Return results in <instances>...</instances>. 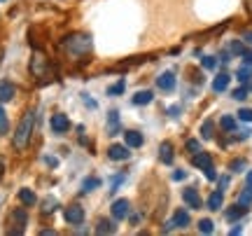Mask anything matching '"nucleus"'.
<instances>
[{"instance_id": "f257e3e1", "label": "nucleus", "mask_w": 252, "mask_h": 236, "mask_svg": "<svg viewBox=\"0 0 252 236\" xmlns=\"http://www.w3.org/2000/svg\"><path fill=\"white\" fill-rule=\"evenodd\" d=\"M33 127H35V112L26 110L21 122L17 124V131H14V147L17 150H26L28 140H31V134H33Z\"/></svg>"}, {"instance_id": "f03ea898", "label": "nucleus", "mask_w": 252, "mask_h": 236, "mask_svg": "<svg viewBox=\"0 0 252 236\" xmlns=\"http://www.w3.org/2000/svg\"><path fill=\"white\" fill-rule=\"evenodd\" d=\"M65 47L72 56H87L91 52V37L89 35H70L65 40Z\"/></svg>"}, {"instance_id": "7ed1b4c3", "label": "nucleus", "mask_w": 252, "mask_h": 236, "mask_svg": "<svg viewBox=\"0 0 252 236\" xmlns=\"http://www.w3.org/2000/svg\"><path fill=\"white\" fill-rule=\"evenodd\" d=\"M191 164L206 173L208 180H217V173H215V169H213V159H210L208 152H196V155H191Z\"/></svg>"}, {"instance_id": "20e7f679", "label": "nucleus", "mask_w": 252, "mask_h": 236, "mask_svg": "<svg viewBox=\"0 0 252 236\" xmlns=\"http://www.w3.org/2000/svg\"><path fill=\"white\" fill-rule=\"evenodd\" d=\"M9 222L14 225V227L9 229V234H24V229L28 225V215L24 208H14L12 210V215H9Z\"/></svg>"}, {"instance_id": "39448f33", "label": "nucleus", "mask_w": 252, "mask_h": 236, "mask_svg": "<svg viewBox=\"0 0 252 236\" xmlns=\"http://www.w3.org/2000/svg\"><path fill=\"white\" fill-rule=\"evenodd\" d=\"M49 129L54 131L56 136H63V134L70 129V119L65 117L63 112H54V115H52V119H49Z\"/></svg>"}, {"instance_id": "423d86ee", "label": "nucleus", "mask_w": 252, "mask_h": 236, "mask_svg": "<svg viewBox=\"0 0 252 236\" xmlns=\"http://www.w3.org/2000/svg\"><path fill=\"white\" fill-rule=\"evenodd\" d=\"M131 215V203L126 199H117L112 203V218L115 220H126Z\"/></svg>"}, {"instance_id": "0eeeda50", "label": "nucleus", "mask_w": 252, "mask_h": 236, "mask_svg": "<svg viewBox=\"0 0 252 236\" xmlns=\"http://www.w3.org/2000/svg\"><path fill=\"white\" fill-rule=\"evenodd\" d=\"M65 220L70 222V225H82V220H84V208L82 206H77V203H72V206H68L65 208Z\"/></svg>"}, {"instance_id": "6e6552de", "label": "nucleus", "mask_w": 252, "mask_h": 236, "mask_svg": "<svg viewBox=\"0 0 252 236\" xmlns=\"http://www.w3.org/2000/svg\"><path fill=\"white\" fill-rule=\"evenodd\" d=\"M108 157L112 159V162H124V159L131 157V150H128V145H110L108 147Z\"/></svg>"}, {"instance_id": "1a4fd4ad", "label": "nucleus", "mask_w": 252, "mask_h": 236, "mask_svg": "<svg viewBox=\"0 0 252 236\" xmlns=\"http://www.w3.org/2000/svg\"><path fill=\"white\" fill-rule=\"evenodd\" d=\"M14 94H17V87L7 80H0V103H7V101L14 99Z\"/></svg>"}, {"instance_id": "9d476101", "label": "nucleus", "mask_w": 252, "mask_h": 236, "mask_svg": "<svg viewBox=\"0 0 252 236\" xmlns=\"http://www.w3.org/2000/svg\"><path fill=\"white\" fill-rule=\"evenodd\" d=\"M182 199L187 201L189 208H201V197H198L196 187H187V190L182 192Z\"/></svg>"}, {"instance_id": "9b49d317", "label": "nucleus", "mask_w": 252, "mask_h": 236, "mask_svg": "<svg viewBox=\"0 0 252 236\" xmlns=\"http://www.w3.org/2000/svg\"><path fill=\"white\" fill-rule=\"evenodd\" d=\"M124 140H126V145L128 147H140L145 143V138L140 131H131V129H126L124 131Z\"/></svg>"}, {"instance_id": "f8f14e48", "label": "nucleus", "mask_w": 252, "mask_h": 236, "mask_svg": "<svg viewBox=\"0 0 252 236\" xmlns=\"http://www.w3.org/2000/svg\"><path fill=\"white\" fill-rule=\"evenodd\" d=\"M157 87H159V89H163V91H173V89H175V75H173V73L159 75V77H157Z\"/></svg>"}, {"instance_id": "ddd939ff", "label": "nucleus", "mask_w": 252, "mask_h": 236, "mask_svg": "<svg viewBox=\"0 0 252 236\" xmlns=\"http://www.w3.org/2000/svg\"><path fill=\"white\" fill-rule=\"evenodd\" d=\"M122 131V127H119V112L117 110H110L108 112V134L110 136H115V134H119Z\"/></svg>"}, {"instance_id": "4468645a", "label": "nucleus", "mask_w": 252, "mask_h": 236, "mask_svg": "<svg viewBox=\"0 0 252 236\" xmlns=\"http://www.w3.org/2000/svg\"><path fill=\"white\" fill-rule=\"evenodd\" d=\"M248 213V206H243V203H236V206H231V208H226V220H231V222H236V220H241Z\"/></svg>"}, {"instance_id": "2eb2a0df", "label": "nucleus", "mask_w": 252, "mask_h": 236, "mask_svg": "<svg viewBox=\"0 0 252 236\" xmlns=\"http://www.w3.org/2000/svg\"><path fill=\"white\" fill-rule=\"evenodd\" d=\"M171 222H173V227H182V229H185L189 225V213H187V210H182V208H178L175 213H173Z\"/></svg>"}, {"instance_id": "dca6fc26", "label": "nucleus", "mask_w": 252, "mask_h": 236, "mask_svg": "<svg viewBox=\"0 0 252 236\" xmlns=\"http://www.w3.org/2000/svg\"><path fill=\"white\" fill-rule=\"evenodd\" d=\"M229 80H231L229 73H220L215 80H213V91H217V94H220V91H224L226 87H229Z\"/></svg>"}, {"instance_id": "f3484780", "label": "nucleus", "mask_w": 252, "mask_h": 236, "mask_svg": "<svg viewBox=\"0 0 252 236\" xmlns=\"http://www.w3.org/2000/svg\"><path fill=\"white\" fill-rule=\"evenodd\" d=\"M222 201H224V197H222V190L213 192V194L208 197V208H210V210H220V208H222Z\"/></svg>"}, {"instance_id": "a211bd4d", "label": "nucleus", "mask_w": 252, "mask_h": 236, "mask_svg": "<svg viewBox=\"0 0 252 236\" xmlns=\"http://www.w3.org/2000/svg\"><path fill=\"white\" fill-rule=\"evenodd\" d=\"M19 201L24 203V206H35V201H37V197H35V192H31V190H19Z\"/></svg>"}, {"instance_id": "6ab92c4d", "label": "nucleus", "mask_w": 252, "mask_h": 236, "mask_svg": "<svg viewBox=\"0 0 252 236\" xmlns=\"http://www.w3.org/2000/svg\"><path fill=\"white\" fill-rule=\"evenodd\" d=\"M152 99H154V94L152 91H138L133 96V105H147V103H152Z\"/></svg>"}, {"instance_id": "aec40b11", "label": "nucleus", "mask_w": 252, "mask_h": 236, "mask_svg": "<svg viewBox=\"0 0 252 236\" xmlns=\"http://www.w3.org/2000/svg\"><path fill=\"white\" fill-rule=\"evenodd\" d=\"M159 155H161V162L163 164H173V145H171V143H161V147H159Z\"/></svg>"}, {"instance_id": "412c9836", "label": "nucleus", "mask_w": 252, "mask_h": 236, "mask_svg": "<svg viewBox=\"0 0 252 236\" xmlns=\"http://www.w3.org/2000/svg\"><path fill=\"white\" fill-rule=\"evenodd\" d=\"M115 222H110V220H100L98 227H96V234H115Z\"/></svg>"}, {"instance_id": "4be33fe9", "label": "nucleus", "mask_w": 252, "mask_h": 236, "mask_svg": "<svg viewBox=\"0 0 252 236\" xmlns=\"http://www.w3.org/2000/svg\"><path fill=\"white\" fill-rule=\"evenodd\" d=\"M220 124H222V129H224V131H236V119L229 117V115H224V117L220 119Z\"/></svg>"}, {"instance_id": "5701e85b", "label": "nucleus", "mask_w": 252, "mask_h": 236, "mask_svg": "<svg viewBox=\"0 0 252 236\" xmlns=\"http://www.w3.org/2000/svg\"><path fill=\"white\" fill-rule=\"evenodd\" d=\"M98 185H100L98 178H87V180L82 182V192H91V190H96Z\"/></svg>"}, {"instance_id": "b1692460", "label": "nucleus", "mask_w": 252, "mask_h": 236, "mask_svg": "<svg viewBox=\"0 0 252 236\" xmlns=\"http://www.w3.org/2000/svg\"><path fill=\"white\" fill-rule=\"evenodd\" d=\"M201 136L206 138V140H210V138H213V122H210V119H206V122H203V127H201Z\"/></svg>"}, {"instance_id": "393cba45", "label": "nucleus", "mask_w": 252, "mask_h": 236, "mask_svg": "<svg viewBox=\"0 0 252 236\" xmlns=\"http://www.w3.org/2000/svg\"><path fill=\"white\" fill-rule=\"evenodd\" d=\"M198 232H201V234H213V220H201V222H198Z\"/></svg>"}, {"instance_id": "a878e982", "label": "nucleus", "mask_w": 252, "mask_h": 236, "mask_svg": "<svg viewBox=\"0 0 252 236\" xmlns=\"http://www.w3.org/2000/svg\"><path fill=\"white\" fill-rule=\"evenodd\" d=\"M124 89H126V82H124V80H119L117 84H112V87H110L108 94H110V96H119V94H122Z\"/></svg>"}, {"instance_id": "bb28decb", "label": "nucleus", "mask_w": 252, "mask_h": 236, "mask_svg": "<svg viewBox=\"0 0 252 236\" xmlns=\"http://www.w3.org/2000/svg\"><path fill=\"white\" fill-rule=\"evenodd\" d=\"M250 77H252L250 68H248V66H243V68L238 70V82H241V84H248V82H250Z\"/></svg>"}, {"instance_id": "cd10ccee", "label": "nucleus", "mask_w": 252, "mask_h": 236, "mask_svg": "<svg viewBox=\"0 0 252 236\" xmlns=\"http://www.w3.org/2000/svg\"><path fill=\"white\" fill-rule=\"evenodd\" d=\"M201 66H203V68H208V70H213V68L217 66V59H215V56H203V59H201Z\"/></svg>"}, {"instance_id": "c85d7f7f", "label": "nucleus", "mask_w": 252, "mask_h": 236, "mask_svg": "<svg viewBox=\"0 0 252 236\" xmlns=\"http://www.w3.org/2000/svg\"><path fill=\"white\" fill-rule=\"evenodd\" d=\"M250 201H252V192L248 190V187H245V190L241 192V197H238V203H243V206H248Z\"/></svg>"}, {"instance_id": "c756f323", "label": "nucleus", "mask_w": 252, "mask_h": 236, "mask_svg": "<svg viewBox=\"0 0 252 236\" xmlns=\"http://www.w3.org/2000/svg\"><path fill=\"white\" fill-rule=\"evenodd\" d=\"M7 129H9V124H7V115H5V110L0 108V134H7Z\"/></svg>"}, {"instance_id": "7c9ffc66", "label": "nucleus", "mask_w": 252, "mask_h": 236, "mask_svg": "<svg viewBox=\"0 0 252 236\" xmlns=\"http://www.w3.org/2000/svg\"><path fill=\"white\" fill-rule=\"evenodd\" d=\"M238 119H243V122H252V110L250 108L238 110Z\"/></svg>"}, {"instance_id": "2f4dec72", "label": "nucleus", "mask_w": 252, "mask_h": 236, "mask_svg": "<svg viewBox=\"0 0 252 236\" xmlns=\"http://www.w3.org/2000/svg\"><path fill=\"white\" fill-rule=\"evenodd\" d=\"M198 140H187V152L189 155H196V152H201V150H198Z\"/></svg>"}, {"instance_id": "473e14b6", "label": "nucleus", "mask_w": 252, "mask_h": 236, "mask_svg": "<svg viewBox=\"0 0 252 236\" xmlns=\"http://www.w3.org/2000/svg\"><path fill=\"white\" fill-rule=\"evenodd\" d=\"M245 169V159H236V162H231V171L234 173H241Z\"/></svg>"}, {"instance_id": "72a5a7b5", "label": "nucleus", "mask_w": 252, "mask_h": 236, "mask_svg": "<svg viewBox=\"0 0 252 236\" xmlns=\"http://www.w3.org/2000/svg\"><path fill=\"white\" fill-rule=\"evenodd\" d=\"M245 96H248V89H245V87H238V89L234 91V99L236 101H245Z\"/></svg>"}, {"instance_id": "f704fd0d", "label": "nucleus", "mask_w": 252, "mask_h": 236, "mask_svg": "<svg viewBox=\"0 0 252 236\" xmlns=\"http://www.w3.org/2000/svg\"><path fill=\"white\" fill-rule=\"evenodd\" d=\"M52 210H56V201L54 199H47L45 206H42V213H52Z\"/></svg>"}, {"instance_id": "c9c22d12", "label": "nucleus", "mask_w": 252, "mask_h": 236, "mask_svg": "<svg viewBox=\"0 0 252 236\" xmlns=\"http://www.w3.org/2000/svg\"><path fill=\"white\" fill-rule=\"evenodd\" d=\"M231 52H236V54H243L245 49H243V45H241V42H231Z\"/></svg>"}, {"instance_id": "e433bc0d", "label": "nucleus", "mask_w": 252, "mask_h": 236, "mask_svg": "<svg viewBox=\"0 0 252 236\" xmlns=\"http://www.w3.org/2000/svg\"><path fill=\"white\" fill-rule=\"evenodd\" d=\"M185 178H187V173H185V171H175V173H173V180H185Z\"/></svg>"}, {"instance_id": "4c0bfd02", "label": "nucleus", "mask_w": 252, "mask_h": 236, "mask_svg": "<svg viewBox=\"0 0 252 236\" xmlns=\"http://www.w3.org/2000/svg\"><path fill=\"white\" fill-rule=\"evenodd\" d=\"M220 185H222V187H220V190H224L226 185H229V178H226V175H222V178H220Z\"/></svg>"}, {"instance_id": "58836bf2", "label": "nucleus", "mask_w": 252, "mask_h": 236, "mask_svg": "<svg viewBox=\"0 0 252 236\" xmlns=\"http://www.w3.org/2000/svg\"><path fill=\"white\" fill-rule=\"evenodd\" d=\"M243 59L245 64H252V52H243Z\"/></svg>"}, {"instance_id": "ea45409f", "label": "nucleus", "mask_w": 252, "mask_h": 236, "mask_svg": "<svg viewBox=\"0 0 252 236\" xmlns=\"http://www.w3.org/2000/svg\"><path fill=\"white\" fill-rule=\"evenodd\" d=\"M248 190H250V192H252V171H250V173H248Z\"/></svg>"}, {"instance_id": "a19ab883", "label": "nucleus", "mask_w": 252, "mask_h": 236, "mask_svg": "<svg viewBox=\"0 0 252 236\" xmlns=\"http://www.w3.org/2000/svg\"><path fill=\"white\" fill-rule=\"evenodd\" d=\"M245 5H248V12H250V17H252V0H245Z\"/></svg>"}, {"instance_id": "79ce46f5", "label": "nucleus", "mask_w": 252, "mask_h": 236, "mask_svg": "<svg viewBox=\"0 0 252 236\" xmlns=\"http://www.w3.org/2000/svg\"><path fill=\"white\" fill-rule=\"evenodd\" d=\"M243 37H245V42H250V45H252V33H245Z\"/></svg>"}, {"instance_id": "37998d69", "label": "nucleus", "mask_w": 252, "mask_h": 236, "mask_svg": "<svg viewBox=\"0 0 252 236\" xmlns=\"http://www.w3.org/2000/svg\"><path fill=\"white\" fill-rule=\"evenodd\" d=\"M0 178H2V162H0Z\"/></svg>"}, {"instance_id": "c03bdc74", "label": "nucleus", "mask_w": 252, "mask_h": 236, "mask_svg": "<svg viewBox=\"0 0 252 236\" xmlns=\"http://www.w3.org/2000/svg\"><path fill=\"white\" fill-rule=\"evenodd\" d=\"M0 56H2V49H0Z\"/></svg>"}, {"instance_id": "a18cd8bd", "label": "nucleus", "mask_w": 252, "mask_h": 236, "mask_svg": "<svg viewBox=\"0 0 252 236\" xmlns=\"http://www.w3.org/2000/svg\"><path fill=\"white\" fill-rule=\"evenodd\" d=\"M0 2H2V0H0Z\"/></svg>"}]
</instances>
